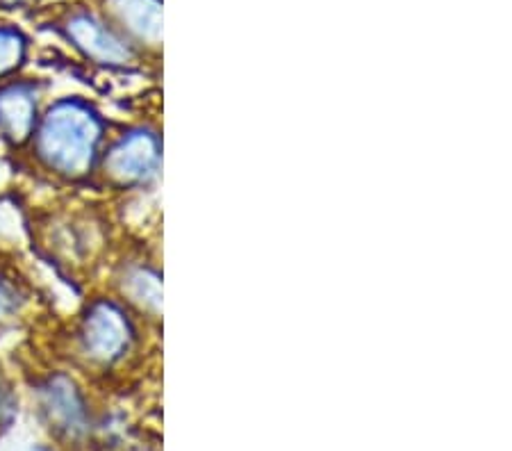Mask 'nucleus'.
Segmentation results:
<instances>
[{
    "mask_svg": "<svg viewBox=\"0 0 512 451\" xmlns=\"http://www.w3.org/2000/svg\"><path fill=\"white\" fill-rule=\"evenodd\" d=\"M101 133V121L89 105L62 101L41 123L39 155L64 176H85L94 164Z\"/></svg>",
    "mask_w": 512,
    "mask_h": 451,
    "instance_id": "f257e3e1",
    "label": "nucleus"
},
{
    "mask_svg": "<svg viewBox=\"0 0 512 451\" xmlns=\"http://www.w3.org/2000/svg\"><path fill=\"white\" fill-rule=\"evenodd\" d=\"M160 149L158 139L148 133H132L123 137L105 158V171L112 180L121 185L142 183L148 176H153L158 167Z\"/></svg>",
    "mask_w": 512,
    "mask_h": 451,
    "instance_id": "f03ea898",
    "label": "nucleus"
},
{
    "mask_svg": "<svg viewBox=\"0 0 512 451\" xmlns=\"http://www.w3.org/2000/svg\"><path fill=\"white\" fill-rule=\"evenodd\" d=\"M82 338L94 358L112 360L128 347L130 326L114 303L101 301L89 310L85 326H82Z\"/></svg>",
    "mask_w": 512,
    "mask_h": 451,
    "instance_id": "7ed1b4c3",
    "label": "nucleus"
},
{
    "mask_svg": "<svg viewBox=\"0 0 512 451\" xmlns=\"http://www.w3.org/2000/svg\"><path fill=\"white\" fill-rule=\"evenodd\" d=\"M69 37L76 41L82 53L101 64H126L130 62V48L107 30L101 21L89 14H78L69 21Z\"/></svg>",
    "mask_w": 512,
    "mask_h": 451,
    "instance_id": "20e7f679",
    "label": "nucleus"
},
{
    "mask_svg": "<svg viewBox=\"0 0 512 451\" xmlns=\"http://www.w3.org/2000/svg\"><path fill=\"white\" fill-rule=\"evenodd\" d=\"M35 96L26 85H12L0 92V130L14 144L26 142L35 128Z\"/></svg>",
    "mask_w": 512,
    "mask_h": 451,
    "instance_id": "39448f33",
    "label": "nucleus"
},
{
    "mask_svg": "<svg viewBox=\"0 0 512 451\" xmlns=\"http://www.w3.org/2000/svg\"><path fill=\"white\" fill-rule=\"evenodd\" d=\"M112 12L132 35L158 41L162 35V3L160 0H110Z\"/></svg>",
    "mask_w": 512,
    "mask_h": 451,
    "instance_id": "423d86ee",
    "label": "nucleus"
},
{
    "mask_svg": "<svg viewBox=\"0 0 512 451\" xmlns=\"http://www.w3.org/2000/svg\"><path fill=\"white\" fill-rule=\"evenodd\" d=\"M48 410L57 422L64 424V429H80L82 424V406L76 397V392L69 383H53L48 390Z\"/></svg>",
    "mask_w": 512,
    "mask_h": 451,
    "instance_id": "0eeeda50",
    "label": "nucleus"
},
{
    "mask_svg": "<svg viewBox=\"0 0 512 451\" xmlns=\"http://www.w3.org/2000/svg\"><path fill=\"white\" fill-rule=\"evenodd\" d=\"M26 55V39L10 28H0V78L19 67Z\"/></svg>",
    "mask_w": 512,
    "mask_h": 451,
    "instance_id": "6e6552de",
    "label": "nucleus"
},
{
    "mask_svg": "<svg viewBox=\"0 0 512 451\" xmlns=\"http://www.w3.org/2000/svg\"><path fill=\"white\" fill-rule=\"evenodd\" d=\"M12 306H14V297H12V292L7 290V287H5L3 283H0V315L10 313Z\"/></svg>",
    "mask_w": 512,
    "mask_h": 451,
    "instance_id": "1a4fd4ad",
    "label": "nucleus"
},
{
    "mask_svg": "<svg viewBox=\"0 0 512 451\" xmlns=\"http://www.w3.org/2000/svg\"><path fill=\"white\" fill-rule=\"evenodd\" d=\"M37 451H46V449H37Z\"/></svg>",
    "mask_w": 512,
    "mask_h": 451,
    "instance_id": "9d476101",
    "label": "nucleus"
}]
</instances>
